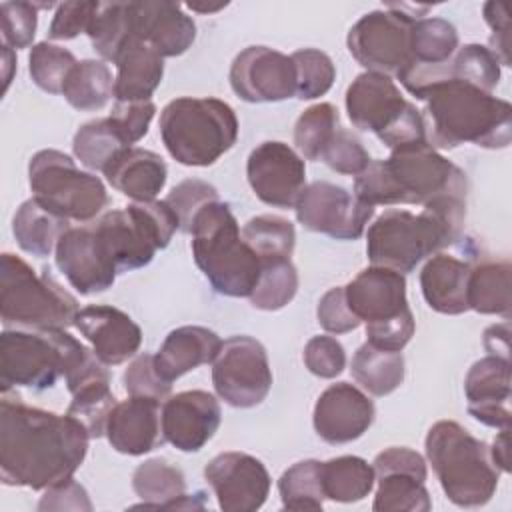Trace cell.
Listing matches in <instances>:
<instances>
[{
  "mask_svg": "<svg viewBox=\"0 0 512 512\" xmlns=\"http://www.w3.org/2000/svg\"><path fill=\"white\" fill-rule=\"evenodd\" d=\"M338 130V110L330 102L306 108L294 126V144L302 158L320 160L326 144Z\"/></svg>",
  "mask_w": 512,
  "mask_h": 512,
  "instance_id": "45",
  "label": "cell"
},
{
  "mask_svg": "<svg viewBox=\"0 0 512 512\" xmlns=\"http://www.w3.org/2000/svg\"><path fill=\"white\" fill-rule=\"evenodd\" d=\"M472 264L452 254L436 252L420 272V288L426 304L448 316L468 310L466 288Z\"/></svg>",
  "mask_w": 512,
  "mask_h": 512,
  "instance_id": "29",
  "label": "cell"
},
{
  "mask_svg": "<svg viewBox=\"0 0 512 512\" xmlns=\"http://www.w3.org/2000/svg\"><path fill=\"white\" fill-rule=\"evenodd\" d=\"M316 316L318 324L330 334H346L360 326V320L348 308L344 286H334L320 298Z\"/></svg>",
  "mask_w": 512,
  "mask_h": 512,
  "instance_id": "56",
  "label": "cell"
},
{
  "mask_svg": "<svg viewBox=\"0 0 512 512\" xmlns=\"http://www.w3.org/2000/svg\"><path fill=\"white\" fill-rule=\"evenodd\" d=\"M466 198L438 196L422 212L386 210L366 232V254L372 266L400 274L412 272L424 258L454 244L464 228Z\"/></svg>",
  "mask_w": 512,
  "mask_h": 512,
  "instance_id": "3",
  "label": "cell"
},
{
  "mask_svg": "<svg viewBox=\"0 0 512 512\" xmlns=\"http://www.w3.org/2000/svg\"><path fill=\"white\" fill-rule=\"evenodd\" d=\"M216 394L234 408L258 406L272 388L266 348L252 336H230L212 362Z\"/></svg>",
  "mask_w": 512,
  "mask_h": 512,
  "instance_id": "15",
  "label": "cell"
},
{
  "mask_svg": "<svg viewBox=\"0 0 512 512\" xmlns=\"http://www.w3.org/2000/svg\"><path fill=\"white\" fill-rule=\"evenodd\" d=\"M400 84L418 100L440 82L460 80L492 92L500 82V62L488 46L464 44L442 64H410L398 74Z\"/></svg>",
  "mask_w": 512,
  "mask_h": 512,
  "instance_id": "20",
  "label": "cell"
},
{
  "mask_svg": "<svg viewBox=\"0 0 512 512\" xmlns=\"http://www.w3.org/2000/svg\"><path fill=\"white\" fill-rule=\"evenodd\" d=\"M66 230H70L68 220L44 208L36 198L22 202L12 220V232L18 246L38 258L56 252Z\"/></svg>",
  "mask_w": 512,
  "mask_h": 512,
  "instance_id": "32",
  "label": "cell"
},
{
  "mask_svg": "<svg viewBox=\"0 0 512 512\" xmlns=\"http://www.w3.org/2000/svg\"><path fill=\"white\" fill-rule=\"evenodd\" d=\"M88 432L72 416L0 398V478L6 486L46 490L74 476L88 452Z\"/></svg>",
  "mask_w": 512,
  "mask_h": 512,
  "instance_id": "1",
  "label": "cell"
},
{
  "mask_svg": "<svg viewBox=\"0 0 512 512\" xmlns=\"http://www.w3.org/2000/svg\"><path fill=\"white\" fill-rule=\"evenodd\" d=\"M134 36L162 58L184 54L196 40V24L176 2H132Z\"/></svg>",
  "mask_w": 512,
  "mask_h": 512,
  "instance_id": "27",
  "label": "cell"
},
{
  "mask_svg": "<svg viewBox=\"0 0 512 512\" xmlns=\"http://www.w3.org/2000/svg\"><path fill=\"white\" fill-rule=\"evenodd\" d=\"M376 512H428L432 508L424 480L410 472L390 470L376 474Z\"/></svg>",
  "mask_w": 512,
  "mask_h": 512,
  "instance_id": "40",
  "label": "cell"
},
{
  "mask_svg": "<svg viewBox=\"0 0 512 512\" xmlns=\"http://www.w3.org/2000/svg\"><path fill=\"white\" fill-rule=\"evenodd\" d=\"M352 314L366 324V342L400 352L414 336L416 324L406 300V278L390 268L370 266L344 286Z\"/></svg>",
  "mask_w": 512,
  "mask_h": 512,
  "instance_id": "10",
  "label": "cell"
},
{
  "mask_svg": "<svg viewBox=\"0 0 512 512\" xmlns=\"http://www.w3.org/2000/svg\"><path fill=\"white\" fill-rule=\"evenodd\" d=\"M54 258L58 270L82 296L108 290L118 274L94 226L66 230L56 246Z\"/></svg>",
  "mask_w": 512,
  "mask_h": 512,
  "instance_id": "21",
  "label": "cell"
},
{
  "mask_svg": "<svg viewBox=\"0 0 512 512\" xmlns=\"http://www.w3.org/2000/svg\"><path fill=\"white\" fill-rule=\"evenodd\" d=\"M76 62L78 60L70 50L50 42H38L30 50L28 70L40 90L50 94H62L64 82Z\"/></svg>",
  "mask_w": 512,
  "mask_h": 512,
  "instance_id": "47",
  "label": "cell"
},
{
  "mask_svg": "<svg viewBox=\"0 0 512 512\" xmlns=\"http://www.w3.org/2000/svg\"><path fill=\"white\" fill-rule=\"evenodd\" d=\"M412 22L414 18L406 16L392 4L384 10H372L348 30V52L366 68V72L398 76L412 64Z\"/></svg>",
  "mask_w": 512,
  "mask_h": 512,
  "instance_id": "14",
  "label": "cell"
},
{
  "mask_svg": "<svg viewBox=\"0 0 512 512\" xmlns=\"http://www.w3.org/2000/svg\"><path fill=\"white\" fill-rule=\"evenodd\" d=\"M192 12H202V14H210V12H218V10H222L226 4H216V6H206V4H196V2H190V4H186Z\"/></svg>",
  "mask_w": 512,
  "mask_h": 512,
  "instance_id": "63",
  "label": "cell"
},
{
  "mask_svg": "<svg viewBox=\"0 0 512 512\" xmlns=\"http://www.w3.org/2000/svg\"><path fill=\"white\" fill-rule=\"evenodd\" d=\"M246 176L254 194L274 208H294L306 188L304 158L276 140L262 142L250 152Z\"/></svg>",
  "mask_w": 512,
  "mask_h": 512,
  "instance_id": "17",
  "label": "cell"
},
{
  "mask_svg": "<svg viewBox=\"0 0 512 512\" xmlns=\"http://www.w3.org/2000/svg\"><path fill=\"white\" fill-rule=\"evenodd\" d=\"M124 148L128 146L122 142L108 116L82 124L72 140V150L80 164L102 172Z\"/></svg>",
  "mask_w": 512,
  "mask_h": 512,
  "instance_id": "41",
  "label": "cell"
},
{
  "mask_svg": "<svg viewBox=\"0 0 512 512\" xmlns=\"http://www.w3.org/2000/svg\"><path fill=\"white\" fill-rule=\"evenodd\" d=\"M466 174L426 140L398 146L386 160L370 164L354 180V196L368 206L428 204L438 196H464Z\"/></svg>",
  "mask_w": 512,
  "mask_h": 512,
  "instance_id": "4",
  "label": "cell"
},
{
  "mask_svg": "<svg viewBox=\"0 0 512 512\" xmlns=\"http://www.w3.org/2000/svg\"><path fill=\"white\" fill-rule=\"evenodd\" d=\"M28 184L34 194L32 198L66 220L88 222L108 204L102 180L82 172L76 162L60 150L46 148L30 158Z\"/></svg>",
  "mask_w": 512,
  "mask_h": 512,
  "instance_id": "13",
  "label": "cell"
},
{
  "mask_svg": "<svg viewBox=\"0 0 512 512\" xmlns=\"http://www.w3.org/2000/svg\"><path fill=\"white\" fill-rule=\"evenodd\" d=\"M374 414V402L360 388L350 382H336L318 396L312 424L324 442L348 444L372 426Z\"/></svg>",
  "mask_w": 512,
  "mask_h": 512,
  "instance_id": "22",
  "label": "cell"
},
{
  "mask_svg": "<svg viewBox=\"0 0 512 512\" xmlns=\"http://www.w3.org/2000/svg\"><path fill=\"white\" fill-rule=\"evenodd\" d=\"M510 262L486 260L470 268L466 302L468 310L510 318Z\"/></svg>",
  "mask_w": 512,
  "mask_h": 512,
  "instance_id": "33",
  "label": "cell"
},
{
  "mask_svg": "<svg viewBox=\"0 0 512 512\" xmlns=\"http://www.w3.org/2000/svg\"><path fill=\"white\" fill-rule=\"evenodd\" d=\"M468 414L492 428L510 426V358L484 356L476 360L466 378Z\"/></svg>",
  "mask_w": 512,
  "mask_h": 512,
  "instance_id": "25",
  "label": "cell"
},
{
  "mask_svg": "<svg viewBox=\"0 0 512 512\" xmlns=\"http://www.w3.org/2000/svg\"><path fill=\"white\" fill-rule=\"evenodd\" d=\"M508 428H500V434L494 438V444L490 448L494 464L500 468V472H510V450H508Z\"/></svg>",
  "mask_w": 512,
  "mask_h": 512,
  "instance_id": "61",
  "label": "cell"
},
{
  "mask_svg": "<svg viewBox=\"0 0 512 512\" xmlns=\"http://www.w3.org/2000/svg\"><path fill=\"white\" fill-rule=\"evenodd\" d=\"M132 488L144 508H168L186 492V478L180 468L162 458L142 462L132 474Z\"/></svg>",
  "mask_w": 512,
  "mask_h": 512,
  "instance_id": "37",
  "label": "cell"
},
{
  "mask_svg": "<svg viewBox=\"0 0 512 512\" xmlns=\"http://www.w3.org/2000/svg\"><path fill=\"white\" fill-rule=\"evenodd\" d=\"M110 446L128 456H142L158 448L166 438L162 432V408L158 400L130 396L118 402L106 424Z\"/></svg>",
  "mask_w": 512,
  "mask_h": 512,
  "instance_id": "26",
  "label": "cell"
},
{
  "mask_svg": "<svg viewBox=\"0 0 512 512\" xmlns=\"http://www.w3.org/2000/svg\"><path fill=\"white\" fill-rule=\"evenodd\" d=\"M218 198V190L198 178H188L182 180L180 184H176L170 194L166 196V204L172 208V212L178 218V230L190 234L192 222L196 218V214L210 202H216Z\"/></svg>",
  "mask_w": 512,
  "mask_h": 512,
  "instance_id": "49",
  "label": "cell"
},
{
  "mask_svg": "<svg viewBox=\"0 0 512 512\" xmlns=\"http://www.w3.org/2000/svg\"><path fill=\"white\" fill-rule=\"evenodd\" d=\"M14 70H16V54H14V48H10L8 44L2 42V80H4L2 92L8 90V86H10V82H12Z\"/></svg>",
  "mask_w": 512,
  "mask_h": 512,
  "instance_id": "62",
  "label": "cell"
},
{
  "mask_svg": "<svg viewBox=\"0 0 512 512\" xmlns=\"http://www.w3.org/2000/svg\"><path fill=\"white\" fill-rule=\"evenodd\" d=\"M294 208L298 222L306 230L336 240L360 238L374 214L372 206L360 202L346 188L326 180L308 184Z\"/></svg>",
  "mask_w": 512,
  "mask_h": 512,
  "instance_id": "16",
  "label": "cell"
},
{
  "mask_svg": "<svg viewBox=\"0 0 512 512\" xmlns=\"http://www.w3.org/2000/svg\"><path fill=\"white\" fill-rule=\"evenodd\" d=\"M318 460L292 464L278 480V492L286 510H320L326 496L322 490Z\"/></svg>",
  "mask_w": 512,
  "mask_h": 512,
  "instance_id": "43",
  "label": "cell"
},
{
  "mask_svg": "<svg viewBox=\"0 0 512 512\" xmlns=\"http://www.w3.org/2000/svg\"><path fill=\"white\" fill-rule=\"evenodd\" d=\"M108 184L134 202L154 200L166 184L168 168L160 154L130 146L124 148L104 170Z\"/></svg>",
  "mask_w": 512,
  "mask_h": 512,
  "instance_id": "28",
  "label": "cell"
},
{
  "mask_svg": "<svg viewBox=\"0 0 512 512\" xmlns=\"http://www.w3.org/2000/svg\"><path fill=\"white\" fill-rule=\"evenodd\" d=\"M38 510H92V502L82 484L74 478H68L60 484L46 488L44 496L38 502Z\"/></svg>",
  "mask_w": 512,
  "mask_h": 512,
  "instance_id": "57",
  "label": "cell"
},
{
  "mask_svg": "<svg viewBox=\"0 0 512 512\" xmlns=\"http://www.w3.org/2000/svg\"><path fill=\"white\" fill-rule=\"evenodd\" d=\"M296 70V98L314 100L324 96L336 78V68L330 56L316 48H302L290 54Z\"/></svg>",
  "mask_w": 512,
  "mask_h": 512,
  "instance_id": "48",
  "label": "cell"
},
{
  "mask_svg": "<svg viewBox=\"0 0 512 512\" xmlns=\"http://www.w3.org/2000/svg\"><path fill=\"white\" fill-rule=\"evenodd\" d=\"M92 226L118 272L150 264L154 254L166 248L180 228L166 200L132 202L126 208L106 212Z\"/></svg>",
  "mask_w": 512,
  "mask_h": 512,
  "instance_id": "12",
  "label": "cell"
},
{
  "mask_svg": "<svg viewBox=\"0 0 512 512\" xmlns=\"http://www.w3.org/2000/svg\"><path fill=\"white\" fill-rule=\"evenodd\" d=\"M74 326L92 344L94 354L106 366L126 362L142 344L140 326L126 312L114 306H86L78 312Z\"/></svg>",
  "mask_w": 512,
  "mask_h": 512,
  "instance_id": "24",
  "label": "cell"
},
{
  "mask_svg": "<svg viewBox=\"0 0 512 512\" xmlns=\"http://www.w3.org/2000/svg\"><path fill=\"white\" fill-rule=\"evenodd\" d=\"M220 346L216 332L204 326H180L164 338L154 364L168 382H174L202 364H212Z\"/></svg>",
  "mask_w": 512,
  "mask_h": 512,
  "instance_id": "31",
  "label": "cell"
},
{
  "mask_svg": "<svg viewBox=\"0 0 512 512\" xmlns=\"http://www.w3.org/2000/svg\"><path fill=\"white\" fill-rule=\"evenodd\" d=\"M116 404L118 402L110 390V380H98L72 394L66 414L78 420L90 438H100L106 434V424Z\"/></svg>",
  "mask_w": 512,
  "mask_h": 512,
  "instance_id": "46",
  "label": "cell"
},
{
  "mask_svg": "<svg viewBox=\"0 0 512 512\" xmlns=\"http://www.w3.org/2000/svg\"><path fill=\"white\" fill-rule=\"evenodd\" d=\"M484 20L492 30L490 52L502 66H510V18L506 6L502 2H486Z\"/></svg>",
  "mask_w": 512,
  "mask_h": 512,
  "instance_id": "58",
  "label": "cell"
},
{
  "mask_svg": "<svg viewBox=\"0 0 512 512\" xmlns=\"http://www.w3.org/2000/svg\"><path fill=\"white\" fill-rule=\"evenodd\" d=\"M86 34L92 42V48L104 60L114 62L122 46L134 38L132 2H100Z\"/></svg>",
  "mask_w": 512,
  "mask_h": 512,
  "instance_id": "38",
  "label": "cell"
},
{
  "mask_svg": "<svg viewBox=\"0 0 512 512\" xmlns=\"http://www.w3.org/2000/svg\"><path fill=\"white\" fill-rule=\"evenodd\" d=\"M242 240L254 250L260 264L290 258L296 244L294 224L276 214H260L250 218L242 230Z\"/></svg>",
  "mask_w": 512,
  "mask_h": 512,
  "instance_id": "39",
  "label": "cell"
},
{
  "mask_svg": "<svg viewBox=\"0 0 512 512\" xmlns=\"http://www.w3.org/2000/svg\"><path fill=\"white\" fill-rule=\"evenodd\" d=\"M114 64H116V78H114L116 102L150 100V96L160 86L164 76L162 56L136 36L122 46Z\"/></svg>",
  "mask_w": 512,
  "mask_h": 512,
  "instance_id": "30",
  "label": "cell"
},
{
  "mask_svg": "<svg viewBox=\"0 0 512 512\" xmlns=\"http://www.w3.org/2000/svg\"><path fill=\"white\" fill-rule=\"evenodd\" d=\"M346 112L354 128L376 134L390 150L426 140L422 112L386 74H358L346 90Z\"/></svg>",
  "mask_w": 512,
  "mask_h": 512,
  "instance_id": "11",
  "label": "cell"
},
{
  "mask_svg": "<svg viewBox=\"0 0 512 512\" xmlns=\"http://www.w3.org/2000/svg\"><path fill=\"white\" fill-rule=\"evenodd\" d=\"M424 126L426 142L434 148L476 144L482 148H506L512 140V106L468 82L450 80L426 90Z\"/></svg>",
  "mask_w": 512,
  "mask_h": 512,
  "instance_id": "5",
  "label": "cell"
},
{
  "mask_svg": "<svg viewBox=\"0 0 512 512\" xmlns=\"http://www.w3.org/2000/svg\"><path fill=\"white\" fill-rule=\"evenodd\" d=\"M426 458L450 502L460 508H478L496 492L500 468L490 446L474 438L462 424L440 420L426 434Z\"/></svg>",
  "mask_w": 512,
  "mask_h": 512,
  "instance_id": "7",
  "label": "cell"
},
{
  "mask_svg": "<svg viewBox=\"0 0 512 512\" xmlns=\"http://www.w3.org/2000/svg\"><path fill=\"white\" fill-rule=\"evenodd\" d=\"M298 290V272L290 258L260 264V278L250 294V304L258 310L274 312L284 308Z\"/></svg>",
  "mask_w": 512,
  "mask_h": 512,
  "instance_id": "44",
  "label": "cell"
},
{
  "mask_svg": "<svg viewBox=\"0 0 512 512\" xmlns=\"http://www.w3.org/2000/svg\"><path fill=\"white\" fill-rule=\"evenodd\" d=\"M122 382H124V390L130 394V396H140V398H152V400H166L170 396V390H172V382H168L156 368L154 364V354L150 352H144L140 356H136L124 376H122Z\"/></svg>",
  "mask_w": 512,
  "mask_h": 512,
  "instance_id": "50",
  "label": "cell"
},
{
  "mask_svg": "<svg viewBox=\"0 0 512 512\" xmlns=\"http://www.w3.org/2000/svg\"><path fill=\"white\" fill-rule=\"evenodd\" d=\"M222 420L218 400L206 390H186L164 400L162 432L180 452H198Z\"/></svg>",
  "mask_w": 512,
  "mask_h": 512,
  "instance_id": "23",
  "label": "cell"
},
{
  "mask_svg": "<svg viewBox=\"0 0 512 512\" xmlns=\"http://www.w3.org/2000/svg\"><path fill=\"white\" fill-rule=\"evenodd\" d=\"M154 114H156V106L152 100L116 102L108 120L112 122L122 142L130 148L132 144L140 142L146 136Z\"/></svg>",
  "mask_w": 512,
  "mask_h": 512,
  "instance_id": "53",
  "label": "cell"
},
{
  "mask_svg": "<svg viewBox=\"0 0 512 512\" xmlns=\"http://www.w3.org/2000/svg\"><path fill=\"white\" fill-rule=\"evenodd\" d=\"M76 298L52 276L36 272L26 260L4 252L0 258V314L4 326L28 330H66L78 316Z\"/></svg>",
  "mask_w": 512,
  "mask_h": 512,
  "instance_id": "9",
  "label": "cell"
},
{
  "mask_svg": "<svg viewBox=\"0 0 512 512\" xmlns=\"http://www.w3.org/2000/svg\"><path fill=\"white\" fill-rule=\"evenodd\" d=\"M320 160L338 174L358 176L370 164V154L354 134L338 128L326 144Z\"/></svg>",
  "mask_w": 512,
  "mask_h": 512,
  "instance_id": "51",
  "label": "cell"
},
{
  "mask_svg": "<svg viewBox=\"0 0 512 512\" xmlns=\"http://www.w3.org/2000/svg\"><path fill=\"white\" fill-rule=\"evenodd\" d=\"M322 490L328 500L350 504L366 498L376 482L372 464L360 456H338L320 464Z\"/></svg>",
  "mask_w": 512,
  "mask_h": 512,
  "instance_id": "34",
  "label": "cell"
},
{
  "mask_svg": "<svg viewBox=\"0 0 512 512\" xmlns=\"http://www.w3.org/2000/svg\"><path fill=\"white\" fill-rule=\"evenodd\" d=\"M160 136L176 162L210 166L234 146L238 118L224 100L182 96L162 108Z\"/></svg>",
  "mask_w": 512,
  "mask_h": 512,
  "instance_id": "8",
  "label": "cell"
},
{
  "mask_svg": "<svg viewBox=\"0 0 512 512\" xmlns=\"http://www.w3.org/2000/svg\"><path fill=\"white\" fill-rule=\"evenodd\" d=\"M304 364L318 378H336L346 366V352L332 336H314L304 346Z\"/></svg>",
  "mask_w": 512,
  "mask_h": 512,
  "instance_id": "54",
  "label": "cell"
},
{
  "mask_svg": "<svg viewBox=\"0 0 512 512\" xmlns=\"http://www.w3.org/2000/svg\"><path fill=\"white\" fill-rule=\"evenodd\" d=\"M192 256L210 286L232 298H250L260 278V260L242 240L230 206L222 200L206 204L194 218Z\"/></svg>",
  "mask_w": 512,
  "mask_h": 512,
  "instance_id": "6",
  "label": "cell"
},
{
  "mask_svg": "<svg viewBox=\"0 0 512 512\" xmlns=\"http://www.w3.org/2000/svg\"><path fill=\"white\" fill-rule=\"evenodd\" d=\"M2 20V42L14 50L28 48L34 40L38 18L36 4L32 2H2L0 4Z\"/></svg>",
  "mask_w": 512,
  "mask_h": 512,
  "instance_id": "52",
  "label": "cell"
},
{
  "mask_svg": "<svg viewBox=\"0 0 512 512\" xmlns=\"http://www.w3.org/2000/svg\"><path fill=\"white\" fill-rule=\"evenodd\" d=\"M354 380L372 396L392 394L404 380V356L400 352L382 350L362 344L352 358Z\"/></svg>",
  "mask_w": 512,
  "mask_h": 512,
  "instance_id": "35",
  "label": "cell"
},
{
  "mask_svg": "<svg viewBox=\"0 0 512 512\" xmlns=\"http://www.w3.org/2000/svg\"><path fill=\"white\" fill-rule=\"evenodd\" d=\"M66 380L70 394L86 384L110 380L106 364L94 350L80 344L66 330H4L0 336V384L32 390L52 388Z\"/></svg>",
  "mask_w": 512,
  "mask_h": 512,
  "instance_id": "2",
  "label": "cell"
},
{
  "mask_svg": "<svg viewBox=\"0 0 512 512\" xmlns=\"http://www.w3.org/2000/svg\"><path fill=\"white\" fill-rule=\"evenodd\" d=\"M372 468H374V474H382V472H390V470L410 472L424 482L428 476L426 460L416 450H410L404 446H392V448H386L380 454H376Z\"/></svg>",
  "mask_w": 512,
  "mask_h": 512,
  "instance_id": "59",
  "label": "cell"
},
{
  "mask_svg": "<svg viewBox=\"0 0 512 512\" xmlns=\"http://www.w3.org/2000/svg\"><path fill=\"white\" fill-rule=\"evenodd\" d=\"M62 96L76 110H102L114 96V78L110 68L102 60L76 62L64 82Z\"/></svg>",
  "mask_w": 512,
  "mask_h": 512,
  "instance_id": "36",
  "label": "cell"
},
{
  "mask_svg": "<svg viewBox=\"0 0 512 512\" xmlns=\"http://www.w3.org/2000/svg\"><path fill=\"white\" fill-rule=\"evenodd\" d=\"M508 342H510V326H508V322L494 324V326L486 328V332H484V346H486V350L492 356L510 358Z\"/></svg>",
  "mask_w": 512,
  "mask_h": 512,
  "instance_id": "60",
  "label": "cell"
},
{
  "mask_svg": "<svg viewBox=\"0 0 512 512\" xmlns=\"http://www.w3.org/2000/svg\"><path fill=\"white\" fill-rule=\"evenodd\" d=\"M230 86L246 102H280L296 96V70L290 56L268 48L248 46L230 66Z\"/></svg>",
  "mask_w": 512,
  "mask_h": 512,
  "instance_id": "18",
  "label": "cell"
},
{
  "mask_svg": "<svg viewBox=\"0 0 512 512\" xmlns=\"http://www.w3.org/2000/svg\"><path fill=\"white\" fill-rule=\"evenodd\" d=\"M100 2H64L56 6L54 18L48 28L52 40H72L82 32H88Z\"/></svg>",
  "mask_w": 512,
  "mask_h": 512,
  "instance_id": "55",
  "label": "cell"
},
{
  "mask_svg": "<svg viewBox=\"0 0 512 512\" xmlns=\"http://www.w3.org/2000/svg\"><path fill=\"white\" fill-rule=\"evenodd\" d=\"M458 50V32L444 18H418L410 30L412 64H442Z\"/></svg>",
  "mask_w": 512,
  "mask_h": 512,
  "instance_id": "42",
  "label": "cell"
},
{
  "mask_svg": "<svg viewBox=\"0 0 512 512\" xmlns=\"http://www.w3.org/2000/svg\"><path fill=\"white\" fill-rule=\"evenodd\" d=\"M204 478L224 512H254L266 502L270 492L266 466L246 452L214 456L204 468Z\"/></svg>",
  "mask_w": 512,
  "mask_h": 512,
  "instance_id": "19",
  "label": "cell"
}]
</instances>
